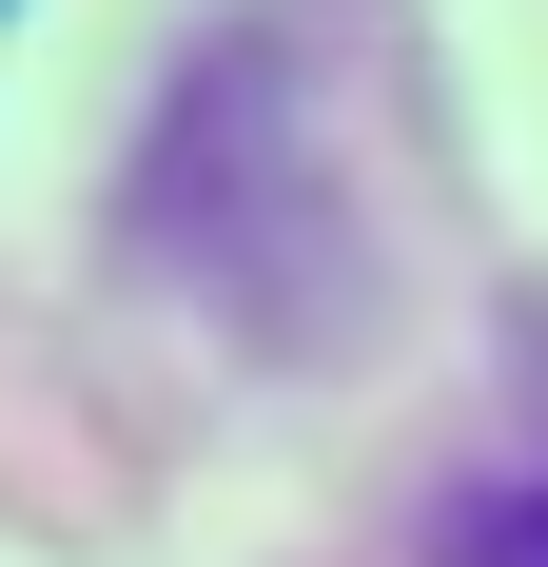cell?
<instances>
[{
  "label": "cell",
  "mask_w": 548,
  "mask_h": 567,
  "mask_svg": "<svg viewBox=\"0 0 548 567\" xmlns=\"http://www.w3.org/2000/svg\"><path fill=\"white\" fill-rule=\"evenodd\" d=\"M470 567H548V489H509V509L470 528Z\"/></svg>",
  "instance_id": "1"
}]
</instances>
